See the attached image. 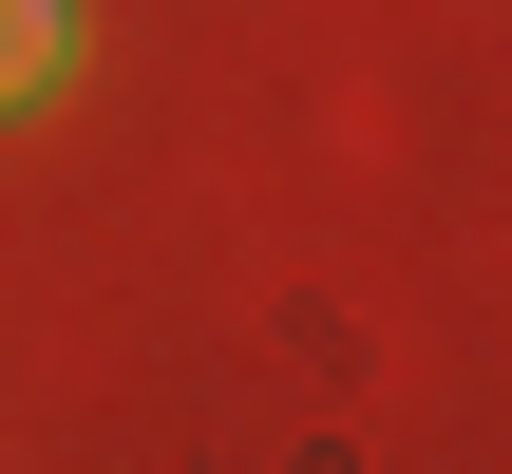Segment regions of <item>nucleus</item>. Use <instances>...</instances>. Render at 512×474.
<instances>
[{"mask_svg": "<svg viewBox=\"0 0 512 474\" xmlns=\"http://www.w3.org/2000/svg\"><path fill=\"white\" fill-rule=\"evenodd\" d=\"M38 76H57V0H0V114H19Z\"/></svg>", "mask_w": 512, "mask_h": 474, "instance_id": "1", "label": "nucleus"}]
</instances>
